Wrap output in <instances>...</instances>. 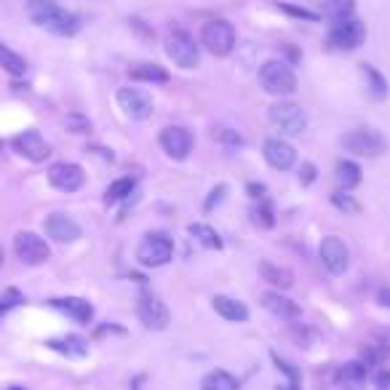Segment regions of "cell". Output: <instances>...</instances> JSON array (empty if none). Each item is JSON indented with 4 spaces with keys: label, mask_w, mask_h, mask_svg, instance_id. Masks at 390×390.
<instances>
[{
    "label": "cell",
    "mask_w": 390,
    "mask_h": 390,
    "mask_svg": "<svg viewBox=\"0 0 390 390\" xmlns=\"http://www.w3.org/2000/svg\"><path fill=\"white\" fill-rule=\"evenodd\" d=\"M0 147H3V142H0Z\"/></svg>",
    "instance_id": "cell-51"
},
{
    "label": "cell",
    "mask_w": 390,
    "mask_h": 390,
    "mask_svg": "<svg viewBox=\"0 0 390 390\" xmlns=\"http://www.w3.org/2000/svg\"><path fill=\"white\" fill-rule=\"evenodd\" d=\"M174 256V241L166 232H145L136 246V259L142 268H163Z\"/></svg>",
    "instance_id": "cell-4"
},
{
    "label": "cell",
    "mask_w": 390,
    "mask_h": 390,
    "mask_svg": "<svg viewBox=\"0 0 390 390\" xmlns=\"http://www.w3.org/2000/svg\"><path fill=\"white\" fill-rule=\"evenodd\" d=\"M64 126H67V131H73V134H88V131H91V123L85 121L81 112L67 115V118H64Z\"/></svg>",
    "instance_id": "cell-37"
},
{
    "label": "cell",
    "mask_w": 390,
    "mask_h": 390,
    "mask_svg": "<svg viewBox=\"0 0 390 390\" xmlns=\"http://www.w3.org/2000/svg\"><path fill=\"white\" fill-rule=\"evenodd\" d=\"M129 78L136 83H169L171 75L166 67H160L155 61H139L129 67Z\"/></svg>",
    "instance_id": "cell-22"
},
{
    "label": "cell",
    "mask_w": 390,
    "mask_h": 390,
    "mask_svg": "<svg viewBox=\"0 0 390 390\" xmlns=\"http://www.w3.org/2000/svg\"><path fill=\"white\" fill-rule=\"evenodd\" d=\"M136 182L131 177H121V179H115V182L107 184V190H105V203L110 206V203H118V201H126L129 195L134 193Z\"/></svg>",
    "instance_id": "cell-31"
},
{
    "label": "cell",
    "mask_w": 390,
    "mask_h": 390,
    "mask_svg": "<svg viewBox=\"0 0 390 390\" xmlns=\"http://www.w3.org/2000/svg\"><path fill=\"white\" fill-rule=\"evenodd\" d=\"M318 256H321L324 268L329 270L331 276H342V273H348V268H350V249L337 235H326L321 241Z\"/></svg>",
    "instance_id": "cell-12"
},
{
    "label": "cell",
    "mask_w": 390,
    "mask_h": 390,
    "mask_svg": "<svg viewBox=\"0 0 390 390\" xmlns=\"http://www.w3.org/2000/svg\"><path fill=\"white\" fill-rule=\"evenodd\" d=\"M136 316H139V321L145 324L147 329L153 331H166L171 324V313L169 307L160 302L155 294L150 292H142L139 294V302H136Z\"/></svg>",
    "instance_id": "cell-11"
},
{
    "label": "cell",
    "mask_w": 390,
    "mask_h": 390,
    "mask_svg": "<svg viewBox=\"0 0 390 390\" xmlns=\"http://www.w3.org/2000/svg\"><path fill=\"white\" fill-rule=\"evenodd\" d=\"M366 40V25L361 19H345L340 25H331L326 35V46L331 51H355Z\"/></svg>",
    "instance_id": "cell-8"
},
{
    "label": "cell",
    "mask_w": 390,
    "mask_h": 390,
    "mask_svg": "<svg viewBox=\"0 0 390 390\" xmlns=\"http://www.w3.org/2000/svg\"><path fill=\"white\" fill-rule=\"evenodd\" d=\"M235 27L228 19H211L201 30V46L214 57H230L235 49Z\"/></svg>",
    "instance_id": "cell-5"
},
{
    "label": "cell",
    "mask_w": 390,
    "mask_h": 390,
    "mask_svg": "<svg viewBox=\"0 0 390 390\" xmlns=\"http://www.w3.org/2000/svg\"><path fill=\"white\" fill-rule=\"evenodd\" d=\"M259 85L273 97H292L297 91V75L283 59H270L259 67Z\"/></svg>",
    "instance_id": "cell-2"
},
{
    "label": "cell",
    "mask_w": 390,
    "mask_h": 390,
    "mask_svg": "<svg viewBox=\"0 0 390 390\" xmlns=\"http://www.w3.org/2000/svg\"><path fill=\"white\" fill-rule=\"evenodd\" d=\"M316 166L313 163H302V169H300V182L302 184H313L316 182Z\"/></svg>",
    "instance_id": "cell-42"
},
{
    "label": "cell",
    "mask_w": 390,
    "mask_h": 390,
    "mask_svg": "<svg viewBox=\"0 0 390 390\" xmlns=\"http://www.w3.org/2000/svg\"><path fill=\"white\" fill-rule=\"evenodd\" d=\"M25 302V297L19 289H6V292L0 294V316H6L8 310H13L16 305H22Z\"/></svg>",
    "instance_id": "cell-35"
},
{
    "label": "cell",
    "mask_w": 390,
    "mask_h": 390,
    "mask_svg": "<svg viewBox=\"0 0 390 390\" xmlns=\"http://www.w3.org/2000/svg\"><path fill=\"white\" fill-rule=\"evenodd\" d=\"M27 16L32 19V25L59 37H73L81 30V19L67 8H61L57 0H27Z\"/></svg>",
    "instance_id": "cell-1"
},
{
    "label": "cell",
    "mask_w": 390,
    "mask_h": 390,
    "mask_svg": "<svg viewBox=\"0 0 390 390\" xmlns=\"http://www.w3.org/2000/svg\"><path fill=\"white\" fill-rule=\"evenodd\" d=\"M187 232H190L201 246H206V249H222L220 232L214 230V228H208V225H203V222H193V225H187Z\"/></svg>",
    "instance_id": "cell-30"
},
{
    "label": "cell",
    "mask_w": 390,
    "mask_h": 390,
    "mask_svg": "<svg viewBox=\"0 0 390 390\" xmlns=\"http://www.w3.org/2000/svg\"><path fill=\"white\" fill-rule=\"evenodd\" d=\"M334 179L340 184V190H355L361 184V166L353 163V160H340L337 169H334Z\"/></svg>",
    "instance_id": "cell-27"
},
{
    "label": "cell",
    "mask_w": 390,
    "mask_h": 390,
    "mask_svg": "<svg viewBox=\"0 0 390 390\" xmlns=\"http://www.w3.org/2000/svg\"><path fill=\"white\" fill-rule=\"evenodd\" d=\"M361 75H364L369 99H374V102H385V99H388V91H390L385 75L379 73L377 67H372V64H361Z\"/></svg>",
    "instance_id": "cell-24"
},
{
    "label": "cell",
    "mask_w": 390,
    "mask_h": 390,
    "mask_svg": "<svg viewBox=\"0 0 390 390\" xmlns=\"http://www.w3.org/2000/svg\"><path fill=\"white\" fill-rule=\"evenodd\" d=\"M342 147L361 158H379L382 153H388V139L377 129H355L342 136Z\"/></svg>",
    "instance_id": "cell-6"
},
{
    "label": "cell",
    "mask_w": 390,
    "mask_h": 390,
    "mask_svg": "<svg viewBox=\"0 0 390 390\" xmlns=\"http://www.w3.org/2000/svg\"><path fill=\"white\" fill-rule=\"evenodd\" d=\"M246 193L252 195L254 201H259V198H265V193H268V187H265L262 182H249V184H246Z\"/></svg>",
    "instance_id": "cell-45"
},
{
    "label": "cell",
    "mask_w": 390,
    "mask_h": 390,
    "mask_svg": "<svg viewBox=\"0 0 390 390\" xmlns=\"http://www.w3.org/2000/svg\"><path fill=\"white\" fill-rule=\"evenodd\" d=\"M280 51H283V54H286V59H289V64H297V61H300V51L297 49H292V46H289V43H286V46H280Z\"/></svg>",
    "instance_id": "cell-46"
},
{
    "label": "cell",
    "mask_w": 390,
    "mask_h": 390,
    "mask_svg": "<svg viewBox=\"0 0 390 390\" xmlns=\"http://www.w3.org/2000/svg\"><path fill=\"white\" fill-rule=\"evenodd\" d=\"M268 118L276 129H280L283 134L289 136H300L307 129V112L300 105H294V102H276V105H270Z\"/></svg>",
    "instance_id": "cell-7"
},
{
    "label": "cell",
    "mask_w": 390,
    "mask_h": 390,
    "mask_svg": "<svg viewBox=\"0 0 390 390\" xmlns=\"http://www.w3.org/2000/svg\"><path fill=\"white\" fill-rule=\"evenodd\" d=\"M211 305H214V310H217L225 321H230V324H244V321H249V307H246L241 300H232L228 294H217V297L211 300Z\"/></svg>",
    "instance_id": "cell-21"
},
{
    "label": "cell",
    "mask_w": 390,
    "mask_h": 390,
    "mask_svg": "<svg viewBox=\"0 0 390 390\" xmlns=\"http://www.w3.org/2000/svg\"><path fill=\"white\" fill-rule=\"evenodd\" d=\"M129 25L134 27V30H136V32H139L142 37H147V40H153V37H155V32H153L150 27H145V22H142V19H136V16H131V22H129Z\"/></svg>",
    "instance_id": "cell-44"
},
{
    "label": "cell",
    "mask_w": 390,
    "mask_h": 390,
    "mask_svg": "<svg viewBox=\"0 0 390 390\" xmlns=\"http://www.w3.org/2000/svg\"><path fill=\"white\" fill-rule=\"evenodd\" d=\"M211 139H214V142H220V145H225V147H241L244 145V136L238 134L235 129H230V126H214V129H211Z\"/></svg>",
    "instance_id": "cell-33"
},
{
    "label": "cell",
    "mask_w": 390,
    "mask_h": 390,
    "mask_svg": "<svg viewBox=\"0 0 390 390\" xmlns=\"http://www.w3.org/2000/svg\"><path fill=\"white\" fill-rule=\"evenodd\" d=\"M11 147L16 155H22V158L32 160V163H43V160L51 155V147L49 142L43 139V134L40 131H35V129H27V131H22V134H16L11 139Z\"/></svg>",
    "instance_id": "cell-13"
},
{
    "label": "cell",
    "mask_w": 390,
    "mask_h": 390,
    "mask_svg": "<svg viewBox=\"0 0 390 390\" xmlns=\"http://www.w3.org/2000/svg\"><path fill=\"white\" fill-rule=\"evenodd\" d=\"M43 228H46V235L51 241H57V244H75L81 238V225L70 214H61V211L49 214L46 222H43Z\"/></svg>",
    "instance_id": "cell-16"
},
{
    "label": "cell",
    "mask_w": 390,
    "mask_h": 390,
    "mask_svg": "<svg viewBox=\"0 0 390 390\" xmlns=\"http://www.w3.org/2000/svg\"><path fill=\"white\" fill-rule=\"evenodd\" d=\"M321 11L331 25H340L345 19H353L355 0H321Z\"/></svg>",
    "instance_id": "cell-26"
},
{
    "label": "cell",
    "mask_w": 390,
    "mask_h": 390,
    "mask_svg": "<svg viewBox=\"0 0 390 390\" xmlns=\"http://www.w3.org/2000/svg\"><path fill=\"white\" fill-rule=\"evenodd\" d=\"M377 302L382 307H388L390 310V286H385V289H379L377 292Z\"/></svg>",
    "instance_id": "cell-47"
},
{
    "label": "cell",
    "mask_w": 390,
    "mask_h": 390,
    "mask_svg": "<svg viewBox=\"0 0 390 390\" xmlns=\"http://www.w3.org/2000/svg\"><path fill=\"white\" fill-rule=\"evenodd\" d=\"M259 276H262V280H268L270 286H276V289H292L294 286L292 270L280 268V265L270 262V259H262L259 262Z\"/></svg>",
    "instance_id": "cell-23"
},
{
    "label": "cell",
    "mask_w": 390,
    "mask_h": 390,
    "mask_svg": "<svg viewBox=\"0 0 390 390\" xmlns=\"http://www.w3.org/2000/svg\"><path fill=\"white\" fill-rule=\"evenodd\" d=\"M262 305H265V310H270L273 316L283 318V321H297V318L302 316L300 305L294 300H289V297H283L280 292H268L262 297Z\"/></svg>",
    "instance_id": "cell-20"
},
{
    "label": "cell",
    "mask_w": 390,
    "mask_h": 390,
    "mask_svg": "<svg viewBox=\"0 0 390 390\" xmlns=\"http://www.w3.org/2000/svg\"><path fill=\"white\" fill-rule=\"evenodd\" d=\"M0 67L11 75V78H22V75L27 73L25 57H19V54L8 49L6 43H0Z\"/></svg>",
    "instance_id": "cell-29"
},
{
    "label": "cell",
    "mask_w": 390,
    "mask_h": 390,
    "mask_svg": "<svg viewBox=\"0 0 390 390\" xmlns=\"http://www.w3.org/2000/svg\"><path fill=\"white\" fill-rule=\"evenodd\" d=\"M166 54H169V59L177 64V67H182V70H193L198 67V61H201V46L195 43V37L182 30V27H169V32H166Z\"/></svg>",
    "instance_id": "cell-3"
},
{
    "label": "cell",
    "mask_w": 390,
    "mask_h": 390,
    "mask_svg": "<svg viewBox=\"0 0 390 390\" xmlns=\"http://www.w3.org/2000/svg\"><path fill=\"white\" fill-rule=\"evenodd\" d=\"M262 155H265V160H268L276 171H289V169H294V163H297V150H294L289 142L278 139V136H270L268 142H265Z\"/></svg>",
    "instance_id": "cell-17"
},
{
    "label": "cell",
    "mask_w": 390,
    "mask_h": 390,
    "mask_svg": "<svg viewBox=\"0 0 390 390\" xmlns=\"http://www.w3.org/2000/svg\"><path fill=\"white\" fill-rule=\"evenodd\" d=\"M225 195H228V184H217V187H211V193H208L206 203H203V211H214V206H220L222 201H225Z\"/></svg>",
    "instance_id": "cell-39"
},
{
    "label": "cell",
    "mask_w": 390,
    "mask_h": 390,
    "mask_svg": "<svg viewBox=\"0 0 390 390\" xmlns=\"http://www.w3.org/2000/svg\"><path fill=\"white\" fill-rule=\"evenodd\" d=\"M13 252H16V256H19L25 265H30V268L49 262V256H51L49 244L32 230L16 232V238H13Z\"/></svg>",
    "instance_id": "cell-9"
},
{
    "label": "cell",
    "mask_w": 390,
    "mask_h": 390,
    "mask_svg": "<svg viewBox=\"0 0 390 390\" xmlns=\"http://www.w3.org/2000/svg\"><path fill=\"white\" fill-rule=\"evenodd\" d=\"M249 214H252L254 228H259V230H270V228H276V211H273L268 198H259V203H256Z\"/></svg>",
    "instance_id": "cell-32"
},
{
    "label": "cell",
    "mask_w": 390,
    "mask_h": 390,
    "mask_svg": "<svg viewBox=\"0 0 390 390\" xmlns=\"http://www.w3.org/2000/svg\"><path fill=\"white\" fill-rule=\"evenodd\" d=\"M46 348L54 350V353H61L67 358H83L88 353V342L83 337H75V334H67V337H57V340H49Z\"/></svg>",
    "instance_id": "cell-25"
},
{
    "label": "cell",
    "mask_w": 390,
    "mask_h": 390,
    "mask_svg": "<svg viewBox=\"0 0 390 390\" xmlns=\"http://www.w3.org/2000/svg\"><path fill=\"white\" fill-rule=\"evenodd\" d=\"M331 203L340 208V211H345V214H358L361 211V203L348 190H334L331 193Z\"/></svg>",
    "instance_id": "cell-34"
},
{
    "label": "cell",
    "mask_w": 390,
    "mask_h": 390,
    "mask_svg": "<svg viewBox=\"0 0 390 390\" xmlns=\"http://www.w3.org/2000/svg\"><path fill=\"white\" fill-rule=\"evenodd\" d=\"M49 184L61 193H75L85 184V171L73 160H59L49 169Z\"/></svg>",
    "instance_id": "cell-14"
},
{
    "label": "cell",
    "mask_w": 390,
    "mask_h": 390,
    "mask_svg": "<svg viewBox=\"0 0 390 390\" xmlns=\"http://www.w3.org/2000/svg\"><path fill=\"white\" fill-rule=\"evenodd\" d=\"M374 388L390 390V369L388 366H379L377 369V374H374Z\"/></svg>",
    "instance_id": "cell-41"
},
{
    "label": "cell",
    "mask_w": 390,
    "mask_h": 390,
    "mask_svg": "<svg viewBox=\"0 0 390 390\" xmlns=\"http://www.w3.org/2000/svg\"><path fill=\"white\" fill-rule=\"evenodd\" d=\"M160 147L174 160H187L193 153V134L184 126H166L160 131Z\"/></svg>",
    "instance_id": "cell-15"
},
{
    "label": "cell",
    "mask_w": 390,
    "mask_h": 390,
    "mask_svg": "<svg viewBox=\"0 0 390 390\" xmlns=\"http://www.w3.org/2000/svg\"><path fill=\"white\" fill-rule=\"evenodd\" d=\"M292 334H294V340H297V342H302V348H310V342H307V337H313V331H310V329H305L302 324H297Z\"/></svg>",
    "instance_id": "cell-43"
},
{
    "label": "cell",
    "mask_w": 390,
    "mask_h": 390,
    "mask_svg": "<svg viewBox=\"0 0 390 390\" xmlns=\"http://www.w3.org/2000/svg\"><path fill=\"white\" fill-rule=\"evenodd\" d=\"M372 345L379 348L382 353L388 355L390 353V329H377L374 331V334H372Z\"/></svg>",
    "instance_id": "cell-40"
},
{
    "label": "cell",
    "mask_w": 390,
    "mask_h": 390,
    "mask_svg": "<svg viewBox=\"0 0 390 390\" xmlns=\"http://www.w3.org/2000/svg\"><path fill=\"white\" fill-rule=\"evenodd\" d=\"M369 369L361 361H348V364L337 366V385L342 390H364Z\"/></svg>",
    "instance_id": "cell-19"
},
{
    "label": "cell",
    "mask_w": 390,
    "mask_h": 390,
    "mask_svg": "<svg viewBox=\"0 0 390 390\" xmlns=\"http://www.w3.org/2000/svg\"><path fill=\"white\" fill-rule=\"evenodd\" d=\"M49 305L64 313L67 318H73L75 324H83V326H88L94 318V307L83 297H59V300H49Z\"/></svg>",
    "instance_id": "cell-18"
},
{
    "label": "cell",
    "mask_w": 390,
    "mask_h": 390,
    "mask_svg": "<svg viewBox=\"0 0 390 390\" xmlns=\"http://www.w3.org/2000/svg\"><path fill=\"white\" fill-rule=\"evenodd\" d=\"M278 11L289 13L294 19H305V22H318V19H321L316 11H307L302 6H292V3H278Z\"/></svg>",
    "instance_id": "cell-36"
},
{
    "label": "cell",
    "mask_w": 390,
    "mask_h": 390,
    "mask_svg": "<svg viewBox=\"0 0 390 390\" xmlns=\"http://www.w3.org/2000/svg\"><path fill=\"white\" fill-rule=\"evenodd\" d=\"M270 358H273V364H276V369H278V372H283V374L289 377V385H300V372H297V369H294V366L289 364V361H283V358H280L278 353H270Z\"/></svg>",
    "instance_id": "cell-38"
},
{
    "label": "cell",
    "mask_w": 390,
    "mask_h": 390,
    "mask_svg": "<svg viewBox=\"0 0 390 390\" xmlns=\"http://www.w3.org/2000/svg\"><path fill=\"white\" fill-rule=\"evenodd\" d=\"M276 390H302L300 385H278Z\"/></svg>",
    "instance_id": "cell-48"
},
{
    "label": "cell",
    "mask_w": 390,
    "mask_h": 390,
    "mask_svg": "<svg viewBox=\"0 0 390 390\" xmlns=\"http://www.w3.org/2000/svg\"><path fill=\"white\" fill-rule=\"evenodd\" d=\"M3 259H6V254H3V246H0V268H3Z\"/></svg>",
    "instance_id": "cell-49"
},
{
    "label": "cell",
    "mask_w": 390,
    "mask_h": 390,
    "mask_svg": "<svg viewBox=\"0 0 390 390\" xmlns=\"http://www.w3.org/2000/svg\"><path fill=\"white\" fill-rule=\"evenodd\" d=\"M241 388V382L232 377L230 372H225V369H214V372H208L206 377L201 379V390H238Z\"/></svg>",
    "instance_id": "cell-28"
},
{
    "label": "cell",
    "mask_w": 390,
    "mask_h": 390,
    "mask_svg": "<svg viewBox=\"0 0 390 390\" xmlns=\"http://www.w3.org/2000/svg\"><path fill=\"white\" fill-rule=\"evenodd\" d=\"M118 107L123 110L126 118L131 121H147L153 115V97L145 88H134V85H123L118 88Z\"/></svg>",
    "instance_id": "cell-10"
},
{
    "label": "cell",
    "mask_w": 390,
    "mask_h": 390,
    "mask_svg": "<svg viewBox=\"0 0 390 390\" xmlns=\"http://www.w3.org/2000/svg\"><path fill=\"white\" fill-rule=\"evenodd\" d=\"M8 390H25V388H19V385H11V388H8Z\"/></svg>",
    "instance_id": "cell-50"
}]
</instances>
